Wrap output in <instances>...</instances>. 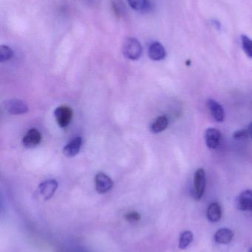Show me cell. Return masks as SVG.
<instances>
[{
	"label": "cell",
	"instance_id": "obj_1",
	"mask_svg": "<svg viewBox=\"0 0 252 252\" xmlns=\"http://www.w3.org/2000/svg\"><path fill=\"white\" fill-rule=\"evenodd\" d=\"M143 52L142 44L139 40L135 38H128L123 45V53L127 59L136 61L140 59Z\"/></svg>",
	"mask_w": 252,
	"mask_h": 252
},
{
	"label": "cell",
	"instance_id": "obj_2",
	"mask_svg": "<svg viewBox=\"0 0 252 252\" xmlns=\"http://www.w3.org/2000/svg\"><path fill=\"white\" fill-rule=\"evenodd\" d=\"M205 170L203 168L198 169L194 176L193 189H192V195L195 200L199 201L202 198L205 192Z\"/></svg>",
	"mask_w": 252,
	"mask_h": 252
},
{
	"label": "cell",
	"instance_id": "obj_3",
	"mask_svg": "<svg viewBox=\"0 0 252 252\" xmlns=\"http://www.w3.org/2000/svg\"><path fill=\"white\" fill-rule=\"evenodd\" d=\"M4 110L12 115H22L28 112V107L26 103L19 99H10L3 103Z\"/></svg>",
	"mask_w": 252,
	"mask_h": 252
},
{
	"label": "cell",
	"instance_id": "obj_4",
	"mask_svg": "<svg viewBox=\"0 0 252 252\" xmlns=\"http://www.w3.org/2000/svg\"><path fill=\"white\" fill-rule=\"evenodd\" d=\"M54 116L58 125L62 127H67L72 120V109L68 106H59L55 110Z\"/></svg>",
	"mask_w": 252,
	"mask_h": 252
},
{
	"label": "cell",
	"instance_id": "obj_5",
	"mask_svg": "<svg viewBox=\"0 0 252 252\" xmlns=\"http://www.w3.org/2000/svg\"><path fill=\"white\" fill-rule=\"evenodd\" d=\"M96 189L99 193L104 194L112 189L113 182L112 179L103 173H98L95 178Z\"/></svg>",
	"mask_w": 252,
	"mask_h": 252
},
{
	"label": "cell",
	"instance_id": "obj_6",
	"mask_svg": "<svg viewBox=\"0 0 252 252\" xmlns=\"http://www.w3.org/2000/svg\"><path fill=\"white\" fill-rule=\"evenodd\" d=\"M221 133L218 129L209 127L205 131V142L210 149H216L220 145Z\"/></svg>",
	"mask_w": 252,
	"mask_h": 252
},
{
	"label": "cell",
	"instance_id": "obj_7",
	"mask_svg": "<svg viewBox=\"0 0 252 252\" xmlns=\"http://www.w3.org/2000/svg\"><path fill=\"white\" fill-rule=\"evenodd\" d=\"M58 188V183L56 181L51 179L42 182L38 187V192L41 198L44 200H49L54 195L55 192Z\"/></svg>",
	"mask_w": 252,
	"mask_h": 252
},
{
	"label": "cell",
	"instance_id": "obj_8",
	"mask_svg": "<svg viewBox=\"0 0 252 252\" xmlns=\"http://www.w3.org/2000/svg\"><path fill=\"white\" fill-rule=\"evenodd\" d=\"M237 207L241 211L252 212V190L247 189L237 198Z\"/></svg>",
	"mask_w": 252,
	"mask_h": 252
},
{
	"label": "cell",
	"instance_id": "obj_9",
	"mask_svg": "<svg viewBox=\"0 0 252 252\" xmlns=\"http://www.w3.org/2000/svg\"><path fill=\"white\" fill-rule=\"evenodd\" d=\"M148 55L150 59L158 62V61H161L165 59L167 52L161 43L158 41H154L149 45Z\"/></svg>",
	"mask_w": 252,
	"mask_h": 252
},
{
	"label": "cell",
	"instance_id": "obj_10",
	"mask_svg": "<svg viewBox=\"0 0 252 252\" xmlns=\"http://www.w3.org/2000/svg\"><path fill=\"white\" fill-rule=\"evenodd\" d=\"M207 106L211 112L212 116L217 122L222 123L225 119V112L223 106L213 99H209Z\"/></svg>",
	"mask_w": 252,
	"mask_h": 252
},
{
	"label": "cell",
	"instance_id": "obj_11",
	"mask_svg": "<svg viewBox=\"0 0 252 252\" xmlns=\"http://www.w3.org/2000/svg\"><path fill=\"white\" fill-rule=\"evenodd\" d=\"M41 135L37 129L32 128L23 137V145L27 148H34L40 143Z\"/></svg>",
	"mask_w": 252,
	"mask_h": 252
},
{
	"label": "cell",
	"instance_id": "obj_12",
	"mask_svg": "<svg viewBox=\"0 0 252 252\" xmlns=\"http://www.w3.org/2000/svg\"><path fill=\"white\" fill-rule=\"evenodd\" d=\"M234 233L231 229L228 228L220 229L216 232L214 235V240L219 244H228L232 241Z\"/></svg>",
	"mask_w": 252,
	"mask_h": 252
},
{
	"label": "cell",
	"instance_id": "obj_13",
	"mask_svg": "<svg viewBox=\"0 0 252 252\" xmlns=\"http://www.w3.org/2000/svg\"><path fill=\"white\" fill-rule=\"evenodd\" d=\"M82 139L81 137H75L64 148L63 153L66 157H75L79 152Z\"/></svg>",
	"mask_w": 252,
	"mask_h": 252
},
{
	"label": "cell",
	"instance_id": "obj_14",
	"mask_svg": "<svg viewBox=\"0 0 252 252\" xmlns=\"http://www.w3.org/2000/svg\"><path fill=\"white\" fill-rule=\"evenodd\" d=\"M207 216L208 220L213 223L219 221L221 219L222 210L218 203H212L207 209Z\"/></svg>",
	"mask_w": 252,
	"mask_h": 252
},
{
	"label": "cell",
	"instance_id": "obj_15",
	"mask_svg": "<svg viewBox=\"0 0 252 252\" xmlns=\"http://www.w3.org/2000/svg\"><path fill=\"white\" fill-rule=\"evenodd\" d=\"M169 126V121L167 117L160 116L151 124L150 130L154 133H161L164 131Z\"/></svg>",
	"mask_w": 252,
	"mask_h": 252
},
{
	"label": "cell",
	"instance_id": "obj_16",
	"mask_svg": "<svg viewBox=\"0 0 252 252\" xmlns=\"http://www.w3.org/2000/svg\"><path fill=\"white\" fill-rule=\"evenodd\" d=\"M193 234L190 231H185L181 233L179 239V247L180 250H186L193 241Z\"/></svg>",
	"mask_w": 252,
	"mask_h": 252
},
{
	"label": "cell",
	"instance_id": "obj_17",
	"mask_svg": "<svg viewBox=\"0 0 252 252\" xmlns=\"http://www.w3.org/2000/svg\"><path fill=\"white\" fill-rule=\"evenodd\" d=\"M132 8L138 11H144L149 7V0H127Z\"/></svg>",
	"mask_w": 252,
	"mask_h": 252
},
{
	"label": "cell",
	"instance_id": "obj_18",
	"mask_svg": "<svg viewBox=\"0 0 252 252\" xmlns=\"http://www.w3.org/2000/svg\"><path fill=\"white\" fill-rule=\"evenodd\" d=\"M241 38L244 53L249 58L252 59V39L246 35H241Z\"/></svg>",
	"mask_w": 252,
	"mask_h": 252
},
{
	"label": "cell",
	"instance_id": "obj_19",
	"mask_svg": "<svg viewBox=\"0 0 252 252\" xmlns=\"http://www.w3.org/2000/svg\"><path fill=\"white\" fill-rule=\"evenodd\" d=\"M13 55V50L8 46L1 45L0 47V62H4L10 60Z\"/></svg>",
	"mask_w": 252,
	"mask_h": 252
},
{
	"label": "cell",
	"instance_id": "obj_20",
	"mask_svg": "<svg viewBox=\"0 0 252 252\" xmlns=\"http://www.w3.org/2000/svg\"><path fill=\"white\" fill-rule=\"evenodd\" d=\"M250 130H237L234 133L233 137L235 139H247L250 136Z\"/></svg>",
	"mask_w": 252,
	"mask_h": 252
},
{
	"label": "cell",
	"instance_id": "obj_21",
	"mask_svg": "<svg viewBox=\"0 0 252 252\" xmlns=\"http://www.w3.org/2000/svg\"><path fill=\"white\" fill-rule=\"evenodd\" d=\"M60 252H89L85 249L78 246H70L62 249Z\"/></svg>",
	"mask_w": 252,
	"mask_h": 252
},
{
	"label": "cell",
	"instance_id": "obj_22",
	"mask_svg": "<svg viewBox=\"0 0 252 252\" xmlns=\"http://www.w3.org/2000/svg\"><path fill=\"white\" fill-rule=\"evenodd\" d=\"M125 219L129 222H137L141 219V216L137 212H130L125 216Z\"/></svg>",
	"mask_w": 252,
	"mask_h": 252
},
{
	"label": "cell",
	"instance_id": "obj_23",
	"mask_svg": "<svg viewBox=\"0 0 252 252\" xmlns=\"http://www.w3.org/2000/svg\"><path fill=\"white\" fill-rule=\"evenodd\" d=\"M212 25H214L216 29L220 30V28H221V24L218 21L216 20V19L212 20Z\"/></svg>",
	"mask_w": 252,
	"mask_h": 252
},
{
	"label": "cell",
	"instance_id": "obj_24",
	"mask_svg": "<svg viewBox=\"0 0 252 252\" xmlns=\"http://www.w3.org/2000/svg\"><path fill=\"white\" fill-rule=\"evenodd\" d=\"M249 130H250V133H251L252 136V123L251 124H250V129H249Z\"/></svg>",
	"mask_w": 252,
	"mask_h": 252
},
{
	"label": "cell",
	"instance_id": "obj_25",
	"mask_svg": "<svg viewBox=\"0 0 252 252\" xmlns=\"http://www.w3.org/2000/svg\"><path fill=\"white\" fill-rule=\"evenodd\" d=\"M250 252H252V248L250 249Z\"/></svg>",
	"mask_w": 252,
	"mask_h": 252
}]
</instances>
